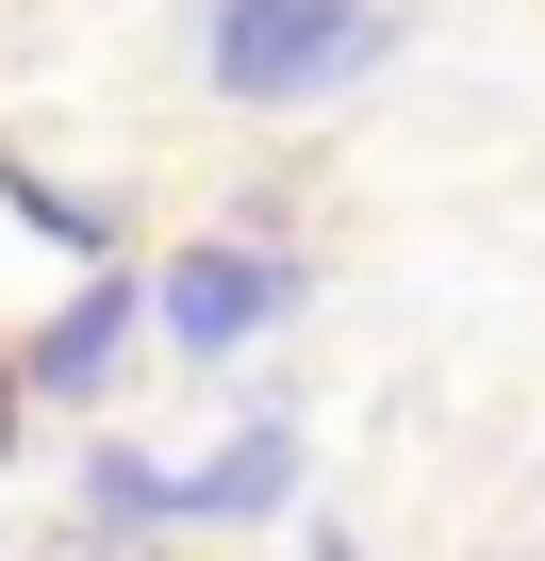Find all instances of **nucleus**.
<instances>
[{"label":"nucleus","mask_w":545,"mask_h":561,"mask_svg":"<svg viewBox=\"0 0 545 561\" xmlns=\"http://www.w3.org/2000/svg\"><path fill=\"white\" fill-rule=\"evenodd\" d=\"M397 67V0H198V83L231 116H331Z\"/></svg>","instance_id":"obj_1"},{"label":"nucleus","mask_w":545,"mask_h":561,"mask_svg":"<svg viewBox=\"0 0 545 561\" xmlns=\"http://www.w3.org/2000/svg\"><path fill=\"white\" fill-rule=\"evenodd\" d=\"M315 298V264L282 248V231H198V248H166L149 264V331H166V364H231V347H264Z\"/></svg>","instance_id":"obj_2"},{"label":"nucleus","mask_w":545,"mask_h":561,"mask_svg":"<svg viewBox=\"0 0 545 561\" xmlns=\"http://www.w3.org/2000/svg\"><path fill=\"white\" fill-rule=\"evenodd\" d=\"M133 347H149V264H116V248H100V264H83V298H67L18 364H34V397H50V413H100Z\"/></svg>","instance_id":"obj_3"},{"label":"nucleus","mask_w":545,"mask_h":561,"mask_svg":"<svg viewBox=\"0 0 545 561\" xmlns=\"http://www.w3.org/2000/svg\"><path fill=\"white\" fill-rule=\"evenodd\" d=\"M182 495H198V528H282L298 512V413H248L215 462H182Z\"/></svg>","instance_id":"obj_4"},{"label":"nucleus","mask_w":545,"mask_h":561,"mask_svg":"<svg viewBox=\"0 0 545 561\" xmlns=\"http://www.w3.org/2000/svg\"><path fill=\"white\" fill-rule=\"evenodd\" d=\"M83 528H100V545H166V528H198V495H182V462H149V446H83Z\"/></svg>","instance_id":"obj_5"},{"label":"nucleus","mask_w":545,"mask_h":561,"mask_svg":"<svg viewBox=\"0 0 545 561\" xmlns=\"http://www.w3.org/2000/svg\"><path fill=\"white\" fill-rule=\"evenodd\" d=\"M0 215H18V231H50V248H83V264L116 248V198H67L34 149H0Z\"/></svg>","instance_id":"obj_6"},{"label":"nucleus","mask_w":545,"mask_h":561,"mask_svg":"<svg viewBox=\"0 0 545 561\" xmlns=\"http://www.w3.org/2000/svg\"><path fill=\"white\" fill-rule=\"evenodd\" d=\"M18 430H34V364L0 347V462H18Z\"/></svg>","instance_id":"obj_7"}]
</instances>
